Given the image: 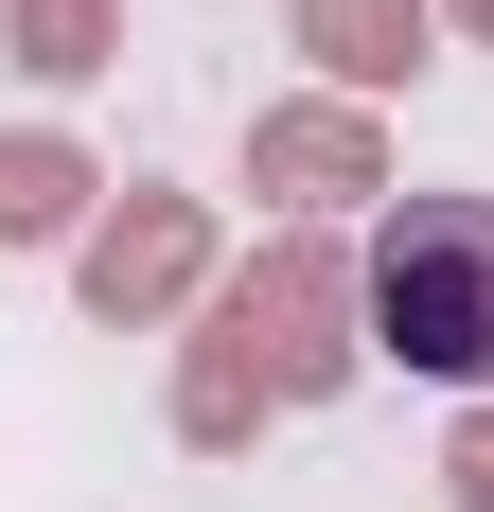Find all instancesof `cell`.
<instances>
[{
	"instance_id": "obj_9",
	"label": "cell",
	"mask_w": 494,
	"mask_h": 512,
	"mask_svg": "<svg viewBox=\"0 0 494 512\" xmlns=\"http://www.w3.org/2000/svg\"><path fill=\"white\" fill-rule=\"evenodd\" d=\"M442 18H459V36H494V0H442Z\"/></svg>"
},
{
	"instance_id": "obj_3",
	"label": "cell",
	"mask_w": 494,
	"mask_h": 512,
	"mask_svg": "<svg viewBox=\"0 0 494 512\" xmlns=\"http://www.w3.org/2000/svg\"><path fill=\"white\" fill-rule=\"evenodd\" d=\"M195 283H212V212H195V195H159V177H124V195L71 230V301H89L106 336H159Z\"/></svg>"
},
{
	"instance_id": "obj_8",
	"label": "cell",
	"mask_w": 494,
	"mask_h": 512,
	"mask_svg": "<svg viewBox=\"0 0 494 512\" xmlns=\"http://www.w3.org/2000/svg\"><path fill=\"white\" fill-rule=\"evenodd\" d=\"M442 477H459V512H494V389H477V424L442 442Z\"/></svg>"
},
{
	"instance_id": "obj_1",
	"label": "cell",
	"mask_w": 494,
	"mask_h": 512,
	"mask_svg": "<svg viewBox=\"0 0 494 512\" xmlns=\"http://www.w3.org/2000/svg\"><path fill=\"white\" fill-rule=\"evenodd\" d=\"M353 354H371V265H353L336 230H265V265L212 283L195 354H177V442L230 460V442H265L283 407H336Z\"/></svg>"
},
{
	"instance_id": "obj_2",
	"label": "cell",
	"mask_w": 494,
	"mask_h": 512,
	"mask_svg": "<svg viewBox=\"0 0 494 512\" xmlns=\"http://www.w3.org/2000/svg\"><path fill=\"white\" fill-rule=\"evenodd\" d=\"M371 354L494 389V195H389L371 230Z\"/></svg>"
},
{
	"instance_id": "obj_4",
	"label": "cell",
	"mask_w": 494,
	"mask_h": 512,
	"mask_svg": "<svg viewBox=\"0 0 494 512\" xmlns=\"http://www.w3.org/2000/svg\"><path fill=\"white\" fill-rule=\"evenodd\" d=\"M247 195H283L300 230H318V212H371V195H389V142H371V106H353V89L265 106V124H247Z\"/></svg>"
},
{
	"instance_id": "obj_5",
	"label": "cell",
	"mask_w": 494,
	"mask_h": 512,
	"mask_svg": "<svg viewBox=\"0 0 494 512\" xmlns=\"http://www.w3.org/2000/svg\"><path fill=\"white\" fill-rule=\"evenodd\" d=\"M124 195L89 142H53V124H0V248H53V230H89Z\"/></svg>"
},
{
	"instance_id": "obj_6",
	"label": "cell",
	"mask_w": 494,
	"mask_h": 512,
	"mask_svg": "<svg viewBox=\"0 0 494 512\" xmlns=\"http://www.w3.org/2000/svg\"><path fill=\"white\" fill-rule=\"evenodd\" d=\"M424 36H442V0H300V53H318L353 106L406 89V71H424Z\"/></svg>"
},
{
	"instance_id": "obj_7",
	"label": "cell",
	"mask_w": 494,
	"mask_h": 512,
	"mask_svg": "<svg viewBox=\"0 0 494 512\" xmlns=\"http://www.w3.org/2000/svg\"><path fill=\"white\" fill-rule=\"evenodd\" d=\"M0 53H18L36 89H89L106 53H124V0H0Z\"/></svg>"
}]
</instances>
